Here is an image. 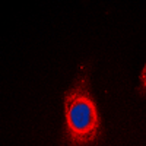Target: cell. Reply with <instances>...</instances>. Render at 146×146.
Here are the masks:
<instances>
[{
  "instance_id": "obj_1",
  "label": "cell",
  "mask_w": 146,
  "mask_h": 146,
  "mask_svg": "<svg viewBox=\"0 0 146 146\" xmlns=\"http://www.w3.org/2000/svg\"><path fill=\"white\" fill-rule=\"evenodd\" d=\"M63 146H91L101 135V117L89 91V73L82 66L63 95Z\"/></svg>"
},
{
  "instance_id": "obj_2",
  "label": "cell",
  "mask_w": 146,
  "mask_h": 146,
  "mask_svg": "<svg viewBox=\"0 0 146 146\" xmlns=\"http://www.w3.org/2000/svg\"><path fill=\"white\" fill-rule=\"evenodd\" d=\"M139 91L142 95H146V63L140 72V76H139Z\"/></svg>"
}]
</instances>
